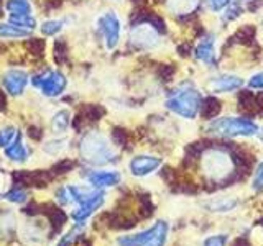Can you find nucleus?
Here are the masks:
<instances>
[{"mask_svg": "<svg viewBox=\"0 0 263 246\" xmlns=\"http://www.w3.org/2000/svg\"><path fill=\"white\" fill-rule=\"evenodd\" d=\"M201 102H202L201 94L197 92L193 86L184 84L178 87L175 92L170 95V98L166 100V107L171 112L179 115V117L193 120L196 117V113L201 109Z\"/></svg>", "mask_w": 263, "mask_h": 246, "instance_id": "f257e3e1", "label": "nucleus"}, {"mask_svg": "<svg viewBox=\"0 0 263 246\" xmlns=\"http://www.w3.org/2000/svg\"><path fill=\"white\" fill-rule=\"evenodd\" d=\"M81 156L90 164H105L115 161V153L110 148L109 141L102 136L92 131L87 133L81 141Z\"/></svg>", "mask_w": 263, "mask_h": 246, "instance_id": "f03ea898", "label": "nucleus"}, {"mask_svg": "<svg viewBox=\"0 0 263 246\" xmlns=\"http://www.w3.org/2000/svg\"><path fill=\"white\" fill-rule=\"evenodd\" d=\"M211 133L222 136H252L258 133V127L252 120L247 118H219L212 121L209 128Z\"/></svg>", "mask_w": 263, "mask_h": 246, "instance_id": "7ed1b4c3", "label": "nucleus"}, {"mask_svg": "<svg viewBox=\"0 0 263 246\" xmlns=\"http://www.w3.org/2000/svg\"><path fill=\"white\" fill-rule=\"evenodd\" d=\"M168 235L166 221H158L150 230L138 233L135 236H123L119 238V246H164Z\"/></svg>", "mask_w": 263, "mask_h": 246, "instance_id": "20e7f679", "label": "nucleus"}, {"mask_svg": "<svg viewBox=\"0 0 263 246\" xmlns=\"http://www.w3.org/2000/svg\"><path fill=\"white\" fill-rule=\"evenodd\" d=\"M33 84H35L45 95L56 97L66 89V77L63 76L61 72L45 71V72L38 74V76L33 79Z\"/></svg>", "mask_w": 263, "mask_h": 246, "instance_id": "39448f33", "label": "nucleus"}, {"mask_svg": "<svg viewBox=\"0 0 263 246\" xmlns=\"http://www.w3.org/2000/svg\"><path fill=\"white\" fill-rule=\"evenodd\" d=\"M99 27H101V31L105 39V46L109 49H114L119 45L120 39V20L119 16L114 12H107L105 15L101 16L99 20Z\"/></svg>", "mask_w": 263, "mask_h": 246, "instance_id": "423d86ee", "label": "nucleus"}, {"mask_svg": "<svg viewBox=\"0 0 263 246\" xmlns=\"http://www.w3.org/2000/svg\"><path fill=\"white\" fill-rule=\"evenodd\" d=\"M130 39L140 49H152L160 43V35L150 23H140L132 30Z\"/></svg>", "mask_w": 263, "mask_h": 246, "instance_id": "0eeeda50", "label": "nucleus"}, {"mask_svg": "<svg viewBox=\"0 0 263 246\" xmlns=\"http://www.w3.org/2000/svg\"><path fill=\"white\" fill-rule=\"evenodd\" d=\"M2 84L7 89L8 94L20 95L23 92V89L27 87V84H28V77H27V74H25L23 71L12 69V71H8V72L4 74Z\"/></svg>", "mask_w": 263, "mask_h": 246, "instance_id": "6e6552de", "label": "nucleus"}, {"mask_svg": "<svg viewBox=\"0 0 263 246\" xmlns=\"http://www.w3.org/2000/svg\"><path fill=\"white\" fill-rule=\"evenodd\" d=\"M161 166V158L155 156H137L130 162V171L134 176H146Z\"/></svg>", "mask_w": 263, "mask_h": 246, "instance_id": "1a4fd4ad", "label": "nucleus"}, {"mask_svg": "<svg viewBox=\"0 0 263 246\" xmlns=\"http://www.w3.org/2000/svg\"><path fill=\"white\" fill-rule=\"evenodd\" d=\"M242 84L243 80L237 76H220V77H214L209 87L212 92H232V90L240 89Z\"/></svg>", "mask_w": 263, "mask_h": 246, "instance_id": "9d476101", "label": "nucleus"}, {"mask_svg": "<svg viewBox=\"0 0 263 246\" xmlns=\"http://www.w3.org/2000/svg\"><path fill=\"white\" fill-rule=\"evenodd\" d=\"M196 57L199 61L205 63V64H212L214 59H216V48H214V36L212 35H208L204 36L199 45L196 48Z\"/></svg>", "mask_w": 263, "mask_h": 246, "instance_id": "9b49d317", "label": "nucleus"}, {"mask_svg": "<svg viewBox=\"0 0 263 246\" xmlns=\"http://www.w3.org/2000/svg\"><path fill=\"white\" fill-rule=\"evenodd\" d=\"M89 182L96 187H110L120 182V174L115 171H97L89 174Z\"/></svg>", "mask_w": 263, "mask_h": 246, "instance_id": "f8f14e48", "label": "nucleus"}, {"mask_svg": "<svg viewBox=\"0 0 263 246\" xmlns=\"http://www.w3.org/2000/svg\"><path fill=\"white\" fill-rule=\"evenodd\" d=\"M104 203V192H101L97 197H94L92 200H87L84 203H81V207L72 213V218L76 221H82L86 220L89 215H92V213L101 207V205Z\"/></svg>", "mask_w": 263, "mask_h": 246, "instance_id": "ddd939ff", "label": "nucleus"}, {"mask_svg": "<svg viewBox=\"0 0 263 246\" xmlns=\"http://www.w3.org/2000/svg\"><path fill=\"white\" fill-rule=\"evenodd\" d=\"M41 212L46 213L49 221H51V225H53V232H60L61 227L66 223V220H68V215L60 210L58 207H54V205L51 203H46V205H41Z\"/></svg>", "mask_w": 263, "mask_h": 246, "instance_id": "4468645a", "label": "nucleus"}, {"mask_svg": "<svg viewBox=\"0 0 263 246\" xmlns=\"http://www.w3.org/2000/svg\"><path fill=\"white\" fill-rule=\"evenodd\" d=\"M201 117L205 118V120H211L214 117H217L219 112H220V102L217 100V98L214 97H208L204 98V100L201 102Z\"/></svg>", "mask_w": 263, "mask_h": 246, "instance_id": "2eb2a0df", "label": "nucleus"}, {"mask_svg": "<svg viewBox=\"0 0 263 246\" xmlns=\"http://www.w3.org/2000/svg\"><path fill=\"white\" fill-rule=\"evenodd\" d=\"M8 12L12 16H23V15H31V7L28 0H8L7 2Z\"/></svg>", "mask_w": 263, "mask_h": 246, "instance_id": "dca6fc26", "label": "nucleus"}, {"mask_svg": "<svg viewBox=\"0 0 263 246\" xmlns=\"http://www.w3.org/2000/svg\"><path fill=\"white\" fill-rule=\"evenodd\" d=\"M27 150H25V146L20 143V141H15L13 145L10 146H7L5 148V156L8 159H12V161H16V162H22L27 159Z\"/></svg>", "mask_w": 263, "mask_h": 246, "instance_id": "f3484780", "label": "nucleus"}, {"mask_svg": "<svg viewBox=\"0 0 263 246\" xmlns=\"http://www.w3.org/2000/svg\"><path fill=\"white\" fill-rule=\"evenodd\" d=\"M168 5L173 12L184 15V13H189L194 10L197 7V0H170Z\"/></svg>", "mask_w": 263, "mask_h": 246, "instance_id": "a211bd4d", "label": "nucleus"}, {"mask_svg": "<svg viewBox=\"0 0 263 246\" xmlns=\"http://www.w3.org/2000/svg\"><path fill=\"white\" fill-rule=\"evenodd\" d=\"M69 112L68 110H60L58 112L53 120H51V127L53 130L56 131V133H63V131H66V128L69 127Z\"/></svg>", "mask_w": 263, "mask_h": 246, "instance_id": "6ab92c4d", "label": "nucleus"}, {"mask_svg": "<svg viewBox=\"0 0 263 246\" xmlns=\"http://www.w3.org/2000/svg\"><path fill=\"white\" fill-rule=\"evenodd\" d=\"M104 115V109L99 105H86L84 109L81 110V118H84L87 121H97L101 120Z\"/></svg>", "mask_w": 263, "mask_h": 246, "instance_id": "aec40b11", "label": "nucleus"}, {"mask_svg": "<svg viewBox=\"0 0 263 246\" xmlns=\"http://www.w3.org/2000/svg\"><path fill=\"white\" fill-rule=\"evenodd\" d=\"M138 212H140V217L142 218H146V217H150L152 213L155 212V205L150 199V194H142L138 197Z\"/></svg>", "mask_w": 263, "mask_h": 246, "instance_id": "412c9836", "label": "nucleus"}, {"mask_svg": "<svg viewBox=\"0 0 263 246\" xmlns=\"http://www.w3.org/2000/svg\"><path fill=\"white\" fill-rule=\"evenodd\" d=\"M0 36L2 38H22L27 36V30H22L15 25H0Z\"/></svg>", "mask_w": 263, "mask_h": 246, "instance_id": "4be33fe9", "label": "nucleus"}, {"mask_svg": "<svg viewBox=\"0 0 263 246\" xmlns=\"http://www.w3.org/2000/svg\"><path fill=\"white\" fill-rule=\"evenodd\" d=\"M10 22L12 25H15V27L18 28H28V30H33L36 27V22L35 18H33L31 15H23V16H10Z\"/></svg>", "mask_w": 263, "mask_h": 246, "instance_id": "5701e85b", "label": "nucleus"}, {"mask_svg": "<svg viewBox=\"0 0 263 246\" xmlns=\"http://www.w3.org/2000/svg\"><path fill=\"white\" fill-rule=\"evenodd\" d=\"M61 28H63V23L60 20H48V22H45L43 25H41V33L46 35V36H53Z\"/></svg>", "mask_w": 263, "mask_h": 246, "instance_id": "b1692460", "label": "nucleus"}, {"mask_svg": "<svg viewBox=\"0 0 263 246\" xmlns=\"http://www.w3.org/2000/svg\"><path fill=\"white\" fill-rule=\"evenodd\" d=\"M15 136H16V130L13 127L2 128V130H0V146H2V148L10 146Z\"/></svg>", "mask_w": 263, "mask_h": 246, "instance_id": "393cba45", "label": "nucleus"}, {"mask_svg": "<svg viewBox=\"0 0 263 246\" xmlns=\"http://www.w3.org/2000/svg\"><path fill=\"white\" fill-rule=\"evenodd\" d=\"M235 205H237V200H235V199H232V200H227V199H224V200H217V202H212V203H209V209L216 210V212H226V210L234 209Z\"/></svg>", "mask_w": 263, "mask_h": 246, "instance_id": "a878e982", "label": "nucleus"}, {"mask_svg": "<svg viewBox=\"0 0 263 246\" xmlns=\"http://www.w3.org/2000/svg\"><path fill=\"white\" fill-rule=\"evenodd\" d=\"M112 139H114L115 145L125 146L128 143V133H127V130H123V128H114V131H112Z\"/></svg>", "mask_w": 263, "mask_h": 246, "instance_id": "bb28decb", "label": "nucleus"}, {"mask_svg": "<svg viewBox=\"0 0 263 246\" xmlns=\"http://www.w3.org/2000/svg\"><path fill=\"white\" fill-rule=\"evenodd\" d=\"M74 168V162L69 159H61L60 162H56L53 166V174H64V172H69Z\"/></svg>", "mask_w": 263, "mask_h": 246, "instance_id": "cd10ccee", "label": "nucleus"}, {"mask_svg": "<svg viewBox=\"0 0 263 246\" xmlns=\"http://www.w3.org/2000/svg\"><path fill=\"white\" fill-rule=\"evenodd\" d=\"M5 199L8 202H15V203H20V202H25L27 200V194H25L23 191H20V189H13V191L7 192L5 194Z\"/></svg>", "mask_w": 263, "mask_h": 246, "instance_id": "c85d7f7f", "label": "nucleus"}, {"mask_svg": "<svg viewBox=\"0 0 263 246\" xmlns=\"http://www.w3.org/2000/svg\"><path fill=\"white\" fill-rule=\"evenodd\" d=\"M27 48L33 54H41V53H43V49H45V41L38 39V38H33V39L27 41Z\"/></svg>", "mask_w": 263, "mask_h": 246, "instance_id": "c756f323", "label": "nucleus"}, {"mask_svg": "<svg viewBox=\"0 0 263 246\" xmlns=\"http://www.w3.org/2000/svg\"><path fill=\"white\" fill-rule=\"evenodd\" d=\"M240 15H242V7L237 5V4H232V5L227 7V10L224 13V20H227V22L235 20L237 16H240Z\"/></svg>", "mask_w": 263, "mask_h": 246, "instance_id": "7c9ffc66", "label": "nucleus"}, {"mask_svg": "<svg viewBox=\"0 0 263 246\" xmlns=\"http://www.w3.org/2000/svg\"><path fill=\"white\" fill-rule=\"evenodd\" d=\"M64 139H56V141H49L46 146H45V151L49 153V154H56L60 153L63 148H64Z\"/></svg>", "mask_w": 263, "mask_h": 246, "instance_id": "2f4dec72", "label": "nucleus"}, {"mask_svg": "<svg viewBox=\"0 0 263 246\" xmlns=\"http://www.w3.org/2000/svg\"><path fill=\"white\" fill-rule=\"evenodd\" d=\"M56 197H58V200H60L61 203H69V202L72 200V195H71L69 187H61V189H58Z\"/></svg>", "mask_w": 263, "mask_h": 246, "instance_id": "473e14b6", "label": "nucleus"}, {"mask_svg": "<svg viewBox=\"0 0 263 246\" xmlns=\"http://www.w3.org/2000/svg\"><path fill=\"white\" fill-rule=\"evenodd\" d=\"M227 243V236L226 235H217V236H211L205 240L204 246H226Z\"/></svg>", "mask_w": 263, "mask_h": 246, "instance_id": "72a5a7b5", "label": "nucleus"}, {"mask_svg": "<svg viewBox=\"0 0 263 246\" xmlns=\"http://www.w3.org/2000/svg\"><path fill=\"white\" fill-rule=\"evenodd\" d=\"M54 57L58 61H63V57H66V43L61 39H56L54 43Z\"/></svg>", "mask_w": 263, "mask_h": 246, "instance_id": "f704fd0d", "label": "nucleus"}, {"mask_svg": "<svg viewBox=\"0 0 263 246\" xmlns=\"http://www.w3.org/2000/svg\"><path fill=\"white\" fill-rule=\"evenodd\" d=\"M78 230H79V227H74L68 235H64L61 238V241L58 243V246H71L72 241H74V238H76V235H78Z\"/></svg>", "mask_w": 263, "mask_h": 246, "instance_id": "c9c22d12", "label": "nucleus"}, {"mask_svg": "<svg viewBox=\"0 0 263 246\" xmlns=\"http://www.w3.org/2000/svg\"><path fill=\"white\" fill-rule=\"evenodd\" d=\"M253 189H255V191H263V164L257 169V172H255Z\"/></svg>", "mask_w": 263, "mask_h": 246, "instance_id": "e433bc0d", "label": "nucleus"}, {"mask_svg": "<svg viewBox=\"0 0 263 246\" xmlns=\"http://www.w3.org/2000/svg\"><path fill=\"white\" fill-rule=\"evenodd\" d=\"M249 86L252 89L263 90V72H258V74H255V76H252L250 80H249Z\"/></svg>", "mask_w": 263, "mask_h": 246, "instance_id": "4c0bfd02", "label": "nucleus"}, {"mask_svg": "<svg viewBox=\"0 0 263 246\" xmlns=\"http://www.w3.org/2000/svg\"><path fill=\"white\" fill-rule=\"evenodd\" d=\"M27 135L31 139H35V141H40V139H41V130L38 127H30L28 131H27Z\"/></svg>", "mask_w": 263, "mask_h": 246, "instance_id": "58836bf2", "label": "nucleus"}, {"mask_svg": "<svg viewBox=\"0 0 263 246\" xmlns=\"http://www.w3.org/2000/svg\"><path fill=\"white\" fill-rule=\"evenodd\" d=\"M230 0H209V4L212 7V10H220L222 7H226Z\"/></svg>", "mask_w": 263, "mask_h": 246, "instance_id": "ea45409f", "label": "nucleus"}, {"mask_svg": "<svg viewBox=\"0 0 263 246\" xmlns=\"http://www.w3.org/2000/svg\"><path fill=\"white\" fill-rule=\"evenodd\" d=\"M232 246H250V243L249 240H245V238H237Z\"/></svg>", "mask_w": 263, "mask_h": 246, "instance_id": "a19ab883", "label": "nucleus"}, {"mask_svg": "<svg viewBox=\"0 0 263 246\" xmlns=\"http://www.w3.org/2000/svg\"><path fill=\"white\" fill-rule=\"evenodd\" d=\"M261 5H263V0H255V4L252 2V4L249 5V8H250L252 12H255V10H258V8H260Z\"/></svg>", "mask_w": 263, "mask_h": 246, "instance_id": "79ce46f5", "label": "nucleus"}, {"mask_svg": "<svg viewBox=\"0 0 263 246\" xmlns=\"http://www.w3.org/2000/svg\"><path fill=\"white\" fill-rule=\"evenodd\" d=\"M0 110H5V97L0 92Z\"/></svg>", "mask_w": 263, "mask_h": 246, "instance_id": "37998d69", "label": "nucleus"}, {"mask_svg": "<svg viewBox=\"0 0 263 246\" xmlns=\"http://www.w3.org/2000/svg\"><path fill=\"white\" fill-rule=\"evenodd\" d=\"M4 51H5V48H4V45H0V56L4 54Z\"/></svg>", "mask_w": 263, "mask_h": 246, "instance_id": "c03bdc74", "label": "nucleus"}, {"mask_svg": "<svg viewBox=\"0 0 263 246\" xmlns=\"http://www.w3.org/2000/svg\"><path fill=\"white\" fill-rule=\"evenodd\" d=\"M260 138H261V139H263V130H261V131H260Z\"/></svg>", "mask_w": 263, "mask_h": 246, "instance_id": "a18cd8bd", "label": "nucleus"}]
</instances>
